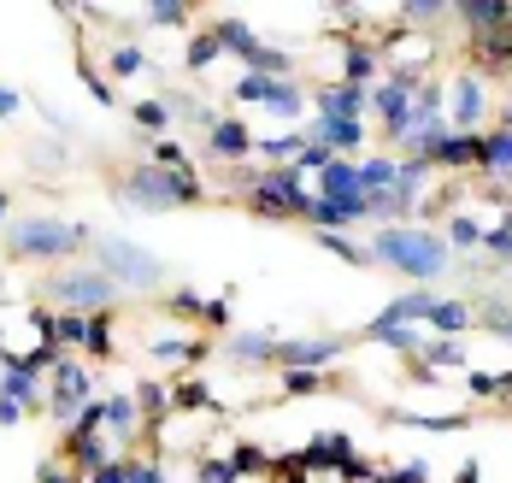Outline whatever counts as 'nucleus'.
<instances>
[{"mask_svg": "<svg viewBox=\"0 0 512 483\" xmlns=\"http://www.w3.org/2000/svg\"><path fill=\"white\" fill-rule=\"evenodd\" d=\"M371 260H383V266L430 283V277L448 271V242L430 236V230H412V224H383V230L371 236Z\"/></svg>", "mask_w": 512, "mask_h": 483, "instance_id": "obj_1", "label": "nucleus"}, {"mask_svg": "<svg viewBox=\"0 0 512 483\" xmlns=\"http://www.w3.org/2000/svg\"><path fill=\"white\" fill-rule=\"evenodd\" d=\"M95 242L89 224H71V218H53V213H36V218H18L6 230V248L18 260H71Z\"/></svg>", "mask_w": 512, "mask_h": 483, "instance_id": "obj_2", "label": "nucleus"}, {"mask_svg": "<svg viewBox=\"0 0 512 483\" xmlns=\"http://www.w3.org/2000/svg\"><path fill=\"white\" fill-rule=\"evenodd\" d=\"M95 248H101V254H95V266H101L118 289H154L159 277H165L154 254H148V248H136V242H124V236H95Z\"/></svg>", "mask_w": 512, "mask_h": 483, "instance_id": "obj_3", "label": "nucleus"}, {"mask_svg": "<svg viewBox=\"0 0 512 483\" xmlns=\"http://www.w3.org/2000/svg\"><path fill=\"white\" fill-rule=\"evenodd\" d=\"M48 295L65 301L71 313H106L112 295H118V283H112L101 266H65L59 277H48Z\"/></svg>", "mask_w": 512, "mask_h": 483, "instance_id": "obj_4", "label": "nucleus"}, {"mask_svg": "<svg viewBox=\"0 0 512 483\" xmlns=\"http://www.w3.org/2000/svg\"><path fill=\"white\" fill-rule=\"evenodd\" d=\"M48 407V383L36 372H24L12 354H0V425H18L24 413Z\"/></svg>", "mask_w": 512, "mask_h": 483, "instance_id": "obj_5", "label": "nucleus"}, {"mask_svg": "<svg viewBox=\"0 0 512 483\" xmlns=\"http://www.w3.org/2000/svg\"><path fill=\"white\" fill-rule=\"evenodd\" d=\"M89 401H95L89 366H83V360H59V366L48 372V413L53 419H65V425H77Z\"/></svg>", "mask_w": 512, "mask_h": 483, "instance_id": "obj_6", "label": "nucleus"}, {"mask_svg": "<svg viewBox=\"0 0 512 483\" xmlns=\"http://www.w3.org/2000/svg\"><path fill=\"white\" fill-rule=\"evenodd\" d=\"M254 207L265 218H289V213H307L312 195L301 189V171L295 165H277V171H265L254 183Z\"/></svg>", "mask_w": 512, "mask_h": 483, "instance_id": "obj_7", "label": "nucleus"}, {"mask_svg": "<svg viewBox=\"0 0 512 483\" xmlns=\"http://www.w3.org/2000/svg\"><path fill=\"white\" fill-rule=\"evenodd\" d=\"M448 124L460 136H477V124H483V77L477 71L454 77V89H448Z\"/></svg>", "mask_w": 512, "mask_h": 483, "instance_id": "obj_8", "label": "nucleus"}, {"mask_svg": "<svg viewBox=\"0 0 512 483\" xmlns=\"http://www.w3.org/2000/svg\"><path fill=\"white\" fill-rule=\"evenodd\" d=\"M348 348L336 342V336H324V342H277V360L271 366H283V372H324V366H336Z\"/></svg>", "mask_w": 512, "mask_h": 483, "instance_id": "obj_9", "label": "nucleus"}, {"mask_svg": "<svg viewBox=\"0 0 512 483\" xmlns=\"http://www.w3.org/2000/svg\"><path fill=\"white\" fill-rule=\"evenodd\" d=\"M124 195H130V201H142V213H165V207H177L171 171H159V165H136V171L124 177Z\"/></svg>", "mask_w": 512, "mask_h": 483, "instance_id": "obj_10", "label": "nucleus"}, {"mask_svg": "<svg viewBox=\"0 0 512 483\" xmlns=\"http://www.w3.org/2000/svg\"><path fill=\"white\" fill-rule=\"evenodd\" d=\"M454 18L471 30V42H483V36H507L512 30V6H501V0H465V6H454Z\"/></svg>", "mask_w": 512, "mask_h": 483, "instance_id": "obj_11", "label": "nucleus"}, {"mask_svg": "<svg viewBox=\"0 0 512 483\" xmlns=\"http://www.w3.org/2000/svg\"><path fill=\"white\" fill-rule=\"evenodd\" d=\"M307 142H318L324 154H342V148H359L365 142V124L359 118H330V112H318L307 130Z\"/></svg>", "mask_w": 512, "mask_h": 483, "instance_id": "obj_12", "label": "nucleus"}, {"mask_svg": "<svg viewBox=\"0 0 512 483\" xmlns=\"http://www.w3.org/2000/svg\"><path fill=\"white\" fill-rule=\"evenodd\" d=\"M307 218L318 230H342V224H359V218H371V201H336V195H312Z\"/></svg>", "mask_w": 512, "mask_h": 483, "instance_id": "obj_13", "label": "nucleus"}, {"mask_svg": "<svg viewBox=\"0 0 512 483\" xmlns=\"http://www.w3.org/2000/svg\"><path fill=\"white\" fill-rule=\"evenodd\" d=\"M136 430H142V401L136 395H106V436L136 442Z\"/></svg>", "mask_w": 512, "mask_h": 483, "instance_id": "obj_14", "label": "nucleus"}, {"mask_svg": "<svg viewBox=\"0 0 512 483\" xmlns=\"http://www.w3.org/2000/svg\"><path fill=\"white\" fill-rule=\"evenodd\" d=\"M212 154H218V160H248V154H254L248 124H242V118H218V124H212Z\"/></svg>", "mask_w": 512, "mask_h": 483, "instance_id": "obj_15", "label": "nucleus"}, {"mask_svg": "<svg viewBox=\"0 0 512 483\" xmlns=\"http://www.w3.org/2000/svg\"><path fill=\"white\" fill-rule=\"evenodd\" d=\"M365 107H371V89H354V83H330L318 95V112H330V118H359Z\"/></svg>", "mask_w": 512, "mask_h": 483, "instance_id": "obj_16", "label": "nucleus"}, {"mask_svg": "<svg viewBox=\"0 0 512 483\" xmlns=\"http://www.w3.org/2000/svg\"><path fill=\"white\" fill-rule=\"evenodd\" d=\"M318 195H336V201H365L359 165H348V160H330V165H324V183H318Z\"/></svg>", "mask_w": 512, "mask_h": 483, "instance_id": "obj_17", "label": "nucleus"}, {"mask_svg": "<svg viewBox=\"0 0 512 483\" xmlns=\"http://www.w3.org/2000/svg\"><path fill=\"white\" fill-rule=\"evenodd\" d=\"M212 36H218V48H224V54H236V59H254L259 54V36H254V24H248V18H218V30H212Z\"/></svg>", "mask_w": 512, "mask_h": 483, "instance_id": "obj_18", "label": "nucleus"}, {"mask_svg": "<svg viewBox=\"0 0 512 483\" xmlns=\"http://www.w3.org/2000/svg\"><path fill=\"white\" fill-rule=\"evenodd\" d=\"M424 324H436L442 336H460V330L477 324V307H471V301H448V295H436V307H430V319Z\"/></svg>", "mask_w": 512, "mask_h": 483, "instance_id": "obj_19", "label": "nucleus"}, {"mask_svg": "<svg viewBox=\"0 0 512 483\" xmlns=\"http://www.w3.org/2000/svg\"><path fill=\"white\" fill-rule=\"evenodd\" d=\"M395 177H401V160H383V154H371V160L359 165L365 201H377V195H395Z\"/></svg>", "mask_w": 512, "mask_h": 483, "instance_id": "obj_20", "label": "nucleus"}, {"mask_svg": "<svg viewBox=\"0 0 512 483\" xmlns=\"http://www.w3.org/2000/svg\"><path fill=\"white\" fill-rule=\"evenodd\" d=\"M430 307H436V295L412 289V295H401V301H389V307H383L371 324H418V319H430Z\"/></svg>", "mask_w": 512, "mask_h": 483, "instance_id": "obj_21", "label": "nucleus"}, {"mask_svg": "<svg viewBox=\"0 0 512 483\" xmlns=\"http://www.w3.org/2000/svg\"><path fill=\"white\" fill-rule=\"evenodd\" d=\"M430 165H483V136H442V148L430 154Z\"/></svg>", "mask_w": 512, "mask_h": 483, "instance_id": "obj_22", "label": "nucleus"}, {"mask_svg": "<svg viewBox=\"0 0 512 483\" xmlns=\"http://www.w3.org/2000/svg\"><path fill=\"white\" fill-rule=\"evenodd\" d=\"M354 466V448H348V436L342 430H330V436H312V448H307V466Z\"/></svg>", "mask_w": 512, "mask_h": 483, "instance_id": "obj_23", "label": "nucleus"}, {"mask_svg": "<svg viewBox=\"0 0 512 483\" xmlns=\"http://www.w3.org/2000/svg\"><path fill=\"white\" fill-rule=\"evenodd\" d=\"M89 319L95 313H59L53 319V348H89Z\"/></svg>", "mask_w": 512, "mask_h": 483, "instance_id": "obj_24", "label": "nucleus"}, {"mask_svg": "<svg viewBox=\"0 0 512 483\" xmlns=\"http://www.w3.org/2000/svg\"><path fill=\"white\" fill-rule=\"evenodd\" d=\"M371 342H389L395 354H424V342H418L412 324H371Z\"/></svg>", "mask_w": 512, "mask_h": 483, "instance_id": "obj_25", "label": "nucleus"}, {"mask_svg": "<svg viewBox=\"0 0 512 483\" xmlns=\"http://www.w3.org/2000/svg\"><path fill=\"white\" fill-rule=\"evenodd\" d=\"M230 360H242V366L277 360V342H271V336H230Z\"/></svg>", "mask_w": 512, "mask_h": 483, "instance_id": "obj_26", "label": "nucleus"}, {"mask_svg": "<svg viewBox=\"0 0 512 483\" xmlns=\"http://www.w3.org/2000/svg\"><path fill=\"white\" fill-rule=\"evenodd\" d=\"M154 360H159V366H177V360H201V342H195V336H159V342H154Z\"/></svg>", "mask_w": 512, "mask_h": 483, "instance_id": "obj_27", "label": "nucleus"}, {"mask_svg": "<svg viewBox=\"0 0 512 483\" xmlns=\"http://www.w3.org/2000/svg\"><path fill=\"white\" fill-rule=\"evenodd\" d=\"M301 148H307V136H271V142H254L259 160H271V171H277V160H301Z\"/></svg>", "mask_w": 512, "mask_h": 483, "instance_id": "obj_28", "label": "nucleus"}, {"mask_svg": "<svg viewBox=\"0 0 512 483\" xmlns=\"http://www.w3.org/2000/svg\"><path fill=\"white\" fill-rule=\"evenodd\" d=\"M483 171H495V177H512V136H483Z\"/></svg>", "mask_w": 512, "mask_h": 483, "instance_id": "obj_29", "label": "nucleus"}, {"mask_svg": "<svg viewBox=\"0 0 512 483\" xmlns=\"http://www.w3.org/2000/svg\"><path fill=\"white\" fill-rule=\"evenodd\" d=\"M377 65H383V54H377V48H348V83H354V89H371Z\"/></svg>", "mask_w": 512, "mask_h": 483, "instance_id": "obj_30", "label": "nucleus"}, {"mask_svg": "<svg viewBox=\"0 0 512 483\" xmlns=\"http://www.w3.org/2000/svg\"><path fill=\"white\" fill-rule=\"evenodd\" d=\"M142 71H154V59L142 54V48H112V77H142Z\"/></svg>", "mask_w": 512, "mask_h": 483, "instance_id": "obj_31", "label": "nucleus"}, {"mask_svg": "<svg viewBox=\"0 0 512 483\" xmlns=\"http://www.w3.org/2000/svg\"><path fill=\"white\" fill-rule=\"evenodd\" d=\"M424 366H465V348L448 342V336H436V342H424Z\"/></svg>", "mask_w": 512, "mask_h": 483, "instance_id": "obj_32", "label": "nucleus"}, {"mask_svg": "<svg viewBox=\"0 0 512 483\" xmlns=\"http://www.w3.org/2000/svg\"><path fill=\"white\" fill-rule=\"evenodd\" d=\"M265 107L277 112V118H301V89H295V83H277Z\"/></svg>", "mask_w": 512, "mask_h": 483, "instance_id": "obj_33", "label": "nucleus"}, {"mask_svg": "<svg viewBox=\"0 0 512 483\" xmlns=\"http://www.w3.org/2000/svg\"><path fill=\"white\" fill-rule=\"evenodd\" d=\"M130 118H136L142 130H165V124H171V107H165V101H136Z\"/></svg>", "mask_w": 512, "mask_h": 483, "instance_id": "obj_34", "label": "nucleus"}, {"mask_svg": "<svg viewBox=\"0 0 512 483\" xmlns=\"http://www.w3.org/2000/svg\"><path fill=\"white\" fill-rule=\"evenodd\" d=\"M483 248H489V254H495V260H501V266H507V260H512V213L501 218V224H495V230H489V236H483Z\"/></svg>", "mask_w": 512, "mask_h": 483, "instance_id": "obj_35", "label": "nucleus"}, {"mask_svg": "<svg viewBox=\"0 0 512 483\" xmlns=\"http://www.w3.org/2000/svg\"><path fill=\"white\" fill-rule=\"evenodd\" d=\"M148 24H159V30H177V24H189V6L159 0V6H148Z\"/></svg>", "mask_w": 512, "mask_h": 483, "instance_id": "obj_36", "label": "nucleus"}, {"mask_svg": "<svg viewBox=\"0 0 512 483\" xmlns=\"http://www.w3.org/2000/svg\"><path fill=\"white\" fill-rule=\"evenodd\" d=\"M483 236H489V230H483L477 218H454V224H448V242H454V248H477Z\"/></svg>", "mask_w": 512, "mask_h": 483, "instance_id": "obj_37", "label": "nucleus"}, {"mask_svg": "<svg viewBox=\"0 0 512 483\" xmlns=\"http://www.w3.org/2000/svg\"><path fill=\"white\" fill-rule=\"evenodd\" d=\"M89 354H95V360H106V354H112V319H106V313H95V319H89Z\"/></svg>", "mask_w": 512, "mask_h": 483, "instance_id": "obj_38", "label": "nucleus"}, {"mask_svg": "<svg viewBox=\"0 0 512 483\" xmlns=\"http://www.w3.org/2000/svg\"><path fill=\"white\" fill-rule=\"evenodd\" d=\"M477 319L489 324L495 336H507V342H512V313H507V307H501V301H483V307H477Z\"/></svg>", "mask_w": 512, "mask_h": 483, "instance_id": "obj_39", "label": "nucleus"}, {"mask_svg": "<svg viewBox=\"0 0 512 483\" xmlns=\"http://www.w3.org/2000/svg\"><path fill=\"white\" fill-rule=\"evenodd\" d=\"M271 89H277V77H254V71H248V77L236 83V101H271Z\"/></svg>", "mask_w": 512, "mask_h": 483, "instance_id": "obj_40", "label": "nucleus"}, {"mask_svg": "<svg viewBox=\"0 0 512 483\" xmlns=\"http://www.w3.org/2000/svg\"><path fill=\"white\" fill-rule=\"evenodd\" d=\"M218 54H224V48H218V36H195V42H189V71H206Z\"/></svg>", "mask_w": 512, "mask_h": 483, "instance_id": "obj_41", "label": "nucleus"}, {"mask_svg": "<svg viewBox=\"0 0 512 483\" xmlns=\"http://www.w3.org/2000/svg\"><path fill=\"white\" fill-rule=\"evenodd\" d=\"M154 165H159V171H189V154H183L177 142H159V148H154Z\"/></svg>", "mask_w": 512, "mask_h": 483, "instance_id": "obj_42", "label": "nucleus"}, {"mask_svg": "<svg viewBox=\"0 0 512 483\" xmlns=\"http://www.w3.org/2000/svg\"><path fill=\"white\" fill-rule=\"evenodd\" d=\"M36 483H89V478H83L77 466H65V460H48V466H42V478H36Z\"/></svg>", "mask_w": 512, "mask_h": 483, "instance_id": "obj_43", "label": "nucleus"}, {"mask_svg": "<svg viewBox=\"0 0 512 483\" xmlns=\"http://www.w3.org/2000/svg\"><path fill=\"white\" fill-rule=\"evenodd\" d=\"M442 12H454V6H442V0H424V6H401V18H407V24H430V18H442Z\"/></svg>", "mask_w": 512, "mask_h": 483, "instance_id": "obj_44", "label": "nucleus"}, {"mask_svg": "<svg viewBox=\"0 0 512 483\" xmlns=\"http://www.w3.org/2000/svg\"><path fill=\"white\" fill-rule=\"evenodd\" d=\"M124 472H130V483H171L154 460H124Z\"/></svg>", "mask_w": 512, "mask_h": 483, "instance_id": "obj_45", "label": "nucleus"}, {"mask_svg": "<svg viewBox=\"0 0 512 483\" xmlns=\"http://www.w3.org/2000/svg\"><path fill=\"white\" fill-rule=\"evenodd\" d=\"M83 89H89L95 101H106V107H112V83H106V77L95 71V65H89V59H83Z\"/></svg>", "mask_w": 512, "mask_h": 483, "instance_id": "obj_46", "label": "nucleus"}, {"mask_svg": "<svg viewBox=\"0 0 512 483\" xmlns=\"http://www.w3.org/2000/svg\"><path fill=\"white\" fill-rule=\"evenodd\" d=\"M336 160V154H324V148H318V142H307V148H301V160H295V171H318V177H324V165Z\"/></svg>", "mask_w": 512, "mask_h": 483, "instance_id": "obj_47", "label": "nucleus"}, {"mask_svg": "<svg viewBox=\"0 0 512 483\" xmlns=\"http://www.w3.org/2000/svg\"><path fill=\"white\" fill-rule=\"evenodd\" d=\"M201 483H236V460H206Z\"/></svg>", "mask_w": 512, "mask_h": 483, "instance_id": "obj_48", "label": "nucleus"}, {"mask_svg": "<svg viewBox=\"0 0 512 483\" xmlns=\"http://www.w3.org/2000/svg\"><path fill=\"white\" fill-rule=\"evenodd\" d=\"M283 383H289V389H295V395H312V389H318V383H324V372H289V377H283Z\"/></svg>", "mask_w": 512, "mask_h": 483, "instance_id": "obj_49", "label": "nucleus"}, {"mask_svg": "<svg viewBox=\"0 0 512 483\" xmlns=\"http://www.w3.org/2000/svg\"><path fill=\"white\" fill-rule=\"evenodd\" d=\"M89 483H130V472H124V460H112V466H106V472H95Z\"/></svg>", "mask_w": 512, "mask_h": 483, "instance_id": "obj_50", "label": "nucleus"}, {"mask_svg": "<svg viewBox=\"0 0 512 483\" xmlns=\"http://www.w3.org/2000/svg\"><path fill=\"white\" fill-rule=\"evenodd\" d=\"M12 112H18V89H6V83H0V118H12Z\"/></svg>", "mask_w": 512, "mask_h": 483, "instance_id": "obj_51", "label": "nucleus"}, {"mask_svg": "<svg viewBox=\"0 0 512 483\" xmlns=\"http://www.w3.org/2000/svg\"><path fill=\"white\" fill-rule=\"evenodd\" d=\"M389 483H430V478H424V466H401Z\"/></svg>", "mask_w": 512, "mask_h": 483, "instance_id": "obj_52", "label": "nucleus"}, {"mask_svg": "<svg viewBox=\"0 0 512 483\" xmlns=\"http://www.w3.org/2000/svg\"><path fill=\"white\" fill-rule=\"evenodd\" d=\"M501 136H512V107H501Z\"/></svg>", "mask_w": 512, "mask_h": 483, "instance_id": "obj_53", "label": "nucleus"}, {"mask_svg": "<svg viewBox=\"0 0 512 483\" xmlns=\"http://www.w3.org/2000/svg\"><path fill=\"white\" fill-rule=\"evenodd\" d=\"M6 207H12V201H6V189H0V224H6Z\"/></svg>", "mask_w": 512, "mask_h": 483, "instance_id": "obj_54", "label": "nucleus"}]
</instances>
